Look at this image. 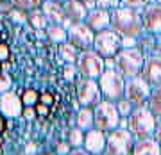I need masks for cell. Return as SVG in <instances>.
Wrapping results in <instances>:
<instances>
[{
    "mask_svg": "<svg viewBox=\"0 0 161 155\" xmlns=\"http://www.w3.org/2000/svg\"><path fill=\"white\" fill-rule=\"evenodd\" d=\"M111 30H115L122 39H136L143 34L142 18L138 9L131 7H116L111 11Z\"/></svg>",
    "mask_w": 161,
    "mask_h": 155,
    "instance_id": "cell-1",
    "label": "cell"
},
{
    "mask_svg": "<svg viewBox=\"0 0 161 155\" xmlns=\"http://www.w3.org/2000/svg\"><path fill=\"white\" fill-rule=\"evenodd\" d=\"M125 128L132 134L134 139H145V137H152L156 130V118L147 107H134L131 111V114L127 116L125 120Z\"/></svg>",
    "mask_w": 161,
    "mask_h": 155,
    "instance_id": "cell-2",
    "label": "cell"
},
{
    "mask_svg": "<svg viewBox=\"0 0 161 155\" xmlns=\"http://www.w3.org/2000/svg\"><path fill=\"white\" fill-rule=\"evenodd\" d=\"M145 63V55L136 48V46H125L120 48L118 54L113 57V68L124 77V79H132L142 73Z\"/></svg>",
    "mask_w": 161,
    "mask_h": 155,
    "instance_id": "cell-3",
    "label": "cell"
},
{
    "mask_svg": "<svg viewBox=\"0 0 161 155\" xmlns=\"http://www.w3.org/2000/svg\"><path fill=\"white\" fill-rule=\"evenodd\" d=\"M98 89L102 95V100H109V102H116L124 98L125 93V79L122 77L115 68H106L97 79Z\"/></svg>",
    "mask_w": 161,
    "mask_h": 155,
    "instance_id": "cell-4",
    "label": "cell"
},
{
    "mask_svg": "<svg viewBox=\"0 0 161 155\" xmlns=\"http://www.w3.org/2000/svg\"><path fill=\"white\" fill-rule=\"evenodd\" d=\"M93 121H95V128L102 130V132H111L118 127H122V116L118 114L116 103L109 100H102V102L93 107Z\"/></svg>",
    "mask_w": 161,
    "mask_h": 155,
    "instance_id": "cell-5",
    "label": "cell"
},
{
    "mask_svg": "<svg viewBox=\"0 0 161 155\" xmlns=\"http://www.w3.org/2000/svg\"><path fill=\"white\" fill-rule=\"evenodd\" d=\"M134 141L136 139L132 137V134L125 127H118L115 130L108 132L104 155H131Z\"/></svg>",
    "mask_w": 161,
    "mask_h": 155,
    "instance_id": "cell-6",
    "label": "cell"
},
{
    "mask_svg": "<svg viewBox=\"0 0 161 155\" xmlns=\"http://www.w3.org/2000/svg\"><path fill=\"white\" fill-rule=\"evenodd\" d=\"M75 70H77V73L80 77L97 80L100 73L106 70V61L95 50H84V52H79V55H77Z\"/></svg>",
    "mask_w": 161,
    "mask_h": 155,
    "instance_id": "cell-7",
    "label": "cell"
},
{
    "mask_svg": "<svg viewBox=\"0 0 161 155\" xmlns=\"http://www.w3.org/2000/svg\"><path fill=\"white\" fill-rule=\"evenodd\" d=\"M122 48V38L116 34L115 30L106 29L102 32H97L95 34V39H93V48L104 59V61H109L118 54V50Z\"/></svg>",
    "mask_w": 161,
    "mask_h": 155,
    "instance_id": "cell-8",
    "label": "cell"
},
{
    "mask_svg": "<svg viewBox=\"0 0 161 155\" xmlns=\"http://www.w3.org/2000/svg\"><path fill=\"white\" fill-rule=\"evenodd\" d=\"M75 98L79 102L80 107H90L93 109L95 105L102 102V95L98 89V84L95 79H84L79 77V80L75 84Z\"/></svg>",
    "mask_w": 161,
    "mask_h": 155,
    "instance_id": "cell-9",
    "label": "cell"
},
{
    "mask_svg": "<svg viewBox=\"0 0 161 155\" xmlns=\"http://www.w3.org/2000/svg\"><path fill=\"white\" fill-rule=\"evenodd\" d=\"M150 89L152 87L142 79V77H132V79H125V93L124 98L129 100L132 107H147L150 96Z\"/></svg>",
    "mask_w": 161,
    "mask_h": 155,
    "instance_id": "cell-10",
    "label": "cell"
},
{
    "mask_svg": "<svg viewBox=\"0 0 161 155\" xmlns=\"http://www.w3.org/2000/svg\"><path fill=\"white\" fill-rule=\"evenodd\" d=\"M68 43L77 48L79 52L92 50L93 48V39H95V32L92 29H88V25L84 22L82 23H74L68 29Z\"/></svg>",
    "mask_w": 161,
    "mask_h": 155,
    "instance_id": "cell-11",
    "label": "cell"
},
{
    "mask_svg": "<svg viewBox=\"0 0 161 155\" xmlns=\"http://www.w3.org/2000/svg\"><path fill=\"white\" fill-rule=\"evenodd\" d=\"M142 27L143 32H149L152 36L161 34V6L156 2H149L143 9H140Z\"/></svg>",
    "mask_w": 161,
    "mask_h": 155,
    "instance_id": "cell-12",
    "label": "cell"
},
{
    "mask_svg": "<svg viewBox=\"0 0 161 155\" xmlns=\"http://www.w3.org/2000/svg\"><path fill=\"white\" fill-rule=\"evenodd\" d=\"M140 77L143 79L150 87H158L161 86V57L159 55H147L143 63V68H142V73Z\"/></svg>",
    "mask_w": 161,
    "mask_h": 155,
    "instance_id": "cell-13",
    "label": "cell"
},
{
    "mask_svg": "<svg viewBox=\"0 0 161 155\" xmlns=\"http://www.w3.org/2000/svg\"><path fill=\"white\" fill-rule=\"evenodd\" d=\"M0 112H2V116H4L6 120L22 116V112H23L22 98L13 91L2 93V95H0Z\"/></svg>",
    "mask_w": 161,
    "mask_h": 155,
    "instance_id": "cell-14",
    "label": "cell"
},
{
    "mask_svg": "<svg viewBox=\"0 0 161 155\" xmlns=\"http://www.w3.org/2000/svg\"><path fill=\"white\" fill-rule=\"evenodd\" d=\"M106 137L108 134L98 130V128H90L84 132V143L82 148L86 150L90 155H104L106 150Z\"/></svg>",
    "mask_w": 161,
    "mask_h": 155,
    "instance_id": "cell-15",
    "label": "cell"
},
{
    "mask_svg": "<svg viewBox=\"0 0 161 155\" xmlns=\"http://www.w3.org/2000/svg\"><path fill=\"white\" fill-rule=\"evenodd\" d=\"M84 23L88 25V29H92L95 34L102 32L106 29H111V13L104 11V9H88V14L84 18Z\"/></svg>",
    "mask_w": 161,
    "mask_h": 155,
    "instance_id": "cell-16",
    "label": "cell"
},
{
    "mask_svg": "<svg viewBox=\"0 0 161 155\" xmlns=\"http://www.w3.org/2000/svg\"><path fill=\"white\" fill-rule=\"evenodd\" d=\"M63 9H64L66 22H68V27L74 25V23H82L88 14V7L84 4L77 2V0H66V2H63Z\"/></svg>",
    "mask_w": 161,
    "mask_h": 155,
    "instance_id": "cell-17",
    "label": "cell"
},
{
    "mask_svg": "<svg viewBox=\"0 0 161 155\" xmlns=\"http://www.w3.org/2000/svg\"><path fill=\"white\" fill-rule=\"evenodd\" d=\"M41 11L45 14L47 22L54 23V25H63L68 29V22H66V16H64V9L63 4H56V2H43L41 6Z\"/></svg>",
    "mask_w": 161,
    "mask_h": 155,
    "instance_id": "cell-18",
    "label": "cell"
},
{
    "mask_svg": "<svg viewBox=\"0 0 161 155\" xmlns=\"http://www.w3.org/2000/svg\"><path fill=\"white\" fill-rule=\"evenodd\" d=\"M131 155H161V146L154 137L136 139Z\"/></svg>",
    "mask_w": 161,
    "mask_h": 155,
    "instance_id": "cell-19",
    "label": "cell"
},
{
    "mask_svg": "<svg viewBox=\"0 0 161 155\" xmlns=\"http://www.w3.org/2000/svg\"><path fill=\"white\" fill-rule=\"evenodd\" d=\"M45 36L47 39L54 43V45H61V43H66L68 41V30L63 25H54V23H48L45 29Z\"/></svg>",
    "mask_w": 161,
    "mask_h": 155,
    "instance_id": "cell-20",
    "label": "cell"
},
{
    "mask_svg": "<svg viewBox=\"0 0 161 155\" xmlns=\"http://www.w3.org/2000/svg\"><path fill=\"white\" fill-rule=\"evenodd\" d=\"M75 127L80 130H90L95 128V121H93V109L90 107H79L77 114H75Z\"/></svg>",
    "mask_w": 161,
    "mask_h": 155,
    "instance_id": "cell-21",
    "label": "cell"
},
{
    "mask_svg": "<svg viewBox=\"0 0 161 155\" xmlns=\"http://www.w3.org/2000/svg\"><path fill=\"white\" fill-rule=\"evenodd\" d=\"M136 48L143 54L145 57L152 55L156 50V36L149 34V32H143L140 38H136Z\"/></svg>",
    "mask_w": 161,
    "mask_h": 155,
    "instance_id": "cell-22",
    "label": "cell"
},
{
    "mask_svg": "<svg viewBox=\"0 0 161 155\" xmlns=\"http://www.w3.org/2000/svg\"><path fill=\"white\" fill-rule=\"evenodd\" d=\"M147 109H149L158 120H161V86L150 89V96H149V102H147Z\"/></svg>",
    "mask_w": 161,
    "mask_h": 155,
    "instance_id": "cell-23",
    "label": "cell"
},
{
    "mask_svg": "<svg viewBox=\"0 0 161 155\" xmlns=\"http://www.w3.org/2000/svg\"><path fill=\"white\" fill-rule=\"evenodd\" d=\"M59 48V57L63 59L66 64H75V61H77V55H79V50L75 48L72 43H61V45H58Z\"/></svg>",
    "mask_w": 161,
    "mask_h": 155,
    "instance_id": "cell-24",
    "label": "cell"
},
{
    "mask_svg": "<svg viewBox=\"0 0 161 155\" xmlns=\"http://www.w3.org/2000/svg\"><path fill=\"white\" fill-rule=\"evenodd\" d=\"M11 2L13 9H18L22 13H31L36 9H41L43 6V0H9Z\"/></svg>",
    "mask_w": 161,
    "mask_h": 155,
    "instance_id": "cell-25",
    "label": "cell"
},
{
    "mask_svg": "<svg viewBox=\"0 0 161 155\" xmlns=\"http://www.w3.org/2000/svg\"><path fill=\"white\" fill-rule=\"evenodd\" d=\"M27 23L36 30L47 29V25H48V22H47V18H45V14H43L41 9H36V11L27 13Z\"/></svg>",
    "mask_w": 161,
    "mask_h": 155,
    "instance_id": "cell-26",
    "label": "cell"
},
{
    "mask_svg": "<svg viewBox=\"0 0 161 155\" xmlns=\"http://www.w3.org/2000/svg\"><path fill=\"white\" fill-rule=\"evenodd\" d=\"M66 143H68L72 148H82V143H84V130H80V128H77V127L70 128Z\"/></svg>",
    "mask_w": 161,
    "mask_h": 155,
    "instance_id": "cell-27",
    "label": "cell"
},
{
    "mask_svg": "<svg viewBox=\"0 0 161 155\" xmlns=\"http://www.w3.org/2000/svg\"><path fill=\"white\" fill-rule=\"evenodd\" d=\"M20 98H22L23 107H36L38 102H40V95L34 89H27V91L23 93V96H20Z\"/></svg>",
    "mask_w": 161,
    "mask_h": 155,
    "instance_id": "cell-28",
    "label": "cell"
},
{
    "mask_svg": "<svg viewBox=\"0 0 161 155\" xmlns=\"http://www.w3.org/2000/svg\"><path fill=\"white\" fill-rule=\"evenodd\" d=\"M93 4L97 9H104V11H115L116 7H120V0H93Z\"/></svg>",
    "mask_w": 161,
    "mask_h": 155,
    "instance_id": "cell-29",
    "label": "cell"
},
{
    "mask_svg": "<svg viewBox=\"0 0 161 155\" xmlns=\"http://www.w3.org/2000/svg\"><path fill=\"white\" fill-rule=\"evenodd\" d=\"M116 109H118V114L122 116V120H125L127 116L131 114V111L134 109L131 103H129V100H125V98H120V100H116Z\"/></svg>",
    "mask_w": 161,
    "mask_h": 155,
    "instance_id": "cell-30",
    "label": "cell"
},
{
    "mask_svg": "<svg viewBox=\"0 0 161 155\" xmlns=\"http://www.w3.org/2000/svg\"><path fill=\"white\" fill-rule=\"evenodd\" d=\"M149 2H152V0H120V6L124 7H131V9H143Z\"/></svg>",
    "mask_w": 161,
    "mask_h": 155,
    "instance_id": "cell-31",
    "label": "cell"
},
{
    "mask_svg": "<svg viewBox=\"0 0 161 155\" xmlns=\"http://www.w3.org/2000/svg\"><path fill=\"white\" fill-rule=\"evenodd\" d=\"M11 77L6 73V71H2L0 70V95L2 93H7V91H11Z\"/></svg>",
    "mask_w": 161,
    "mask_h": 155,
    "instance_id": "cell-32",
    "label": "cell"
},
{
    "mask_svg": "<svg viewBox=\"0 0 161 155\" xmlns=\"http://www.w3.org/2000/svg\"><path fill=\"white\" fill-rule=\"evenodd\" d=\"M70 150H72V146H70L66 141H63V143H59L58 146H56V155H68Z\"/></svg>",
    "mask_w": 161,
    "mask_h": 155,
    "instance_id": "cell-33",
    "label": "cell"
},
{
    "mask_svg": "<svg viewBox=\"0 0 161 155\" xmlns=\"http://www.w3.org/2000/svg\"><path fill=\"white\" fill-rule=\"evenodd\" d=\"M7 59H9V48L7 45L0 43V63H6Z\"/></svg>",
    "mask_w": 161,
    "mask_h": 155,
    "instance_id": "cell-34",
    "label": "cell"
},
{
    "mask_svg": "<svg viewBox=\"0 0 161 155\" xmlns=\"http://www.w3.org/2000/svg\"><path fill=\"white\" fill-rule=\"evenodd\" d=\"M22 116H25L27 120H32V118H36V109L34 107H23Z\"/></svg>",
    "mask_w": 161,
    "mask_h": 155,
    "instance_id": "cell-35",
    "label": "cell"
},
{
    "mask_svg": "<svg viewBox=\"0 0 161 155\" xmlns=\"http://www.w3.org/2000/svg\"><path fill=\"white\" fill-rule=\"evenodd\" d=\"M152 137H154L161 146V120H158V123H156V130H154V136H152Z\"/></svg>",
    "mask_w": 161,
    "mask_h": 155,
    "instance_id": "cell-36",
    "label": "cell"
},
{
    "mask_svg": "<svg viewBox=\"0 0 161 155\" xmlns=\"http://www.w3.org/2000/svg\"><path fill=\"white\" fill-rule=\"evenodd\" d=\"M64 75H66V79H68V80H72V75H74V77H75V75H79V73H77V70H75V64H68V66H66V73H64Z\"/></svg>",
    "mask_w": 161,
    "mask_h": 155,
    "instance_id": "cell-37",
    "label": "cell"
},
{
    "mask_svg": "<svg viewBox=\"0 0 161 155\" xmlns=\"http://www.w3.org/2000/svg\"><path fill=\"white\" fill-rule=\"evenodd\" d=\"M38 103H43V105H52V96L50 95H47V93H43V95H40V102Z\"/></svg>",
    "mask_w": 161,
    "mask_h": 155,
    "instance_id": "cell-38",
    "label": "cell"
},
{
    "mask_svg": "<svg viewBox=\"0 0 161 155\" xmlns=\"http://www.w3.org/2000/svg\"><path fill=\"white\" fill-rule=\"evenodd\" d=\"M68 155H90V153H88L84 148H72Z\"/></svg>",
    "mask_w": 161,
    "mask_h": 155,
    "instance_id": "cell-39",
    "label": "cell"
},
{
    "mask_svg": "<svg viewBox=\"0 0 161 155\" xmlns=\"http://www.w3.org/2000/svg\"><path fill=\"white\" fill-rule=\"evenodd\" d=\"M154 54L161 57V34L156 36V50H154Z\"/></svg>",
    "mask_w": 161,
    "mask_h": 155,
    "instance_id": "cell-40",
    "label": "cell"
},
{
    "mask_svg": "<svg viewBox=\"0 0 161 155\" xmlns=\"http://www.w3.org/2000/svg\"><path fill=\"white\" fill-rule=\"evenodd\" d=\"M4 130H6V118L2 116V112H0V136L4 134Z\"/></svg>",
    "mask_w": 161,
    "mask_h": 155,
    "instance_id": "cell-41",
    "label": "cell"
},
{
    "mask_svg": "<svg viewBox=\"0 0 161 155\" xmlns=\"http://www.w3.org/2000/svg\"><path fill=\"white\" fill-rule=\"evenodd\" d=\"M77 2H80V4H84V6L88 7V9H93V7H95V4H93V0H77Z\"/></svg>",
    "mask_w": 161,
    "mask_h": 155,
    "instance_id": "cell-42",
    "label": "cell"
},
{
    "mask_svg": "<svg viewBox=\"0 0 161 155\" xmlns=\"http://www.w3.org/2000/svg\"><path fill=\"white\" fill-rule=\"evenodd\" d=\"M43 2H56V4H63V2H66V0H43Z\"/></svg>",
    "mask_w": 161,
    "mask_h": 155,
    "instance_id": "cell-43",
    "label": "cell"
},
{
    "mask_svg": "<svg viewBox=\"0 0 161 155\" xmlns=\"http://www.w3.org/2000/svg\"><path fill=\"white\" fill-rule=\"evenodd\" d=\"M152 2H156V4H159L161 6V0H152Z\"/></svg>",
    "mask_w": 161,
    "mask_h": 155,
    "instance_id": "cell-44",
    "label": "cell"
},
{
    "mask_svg": "<svg viewBox=\"0 0 161 155\" xmlns=\"http://www.w3.org/2000/svg\"><path fill=\"white\" fill-rule=\"evenodd\" d=\"M0 2H6V0H0Z\"/></svg>",
    "mask_w": 161,
    "mask_h": 155,
    "instance_id": "cell-45",
    "label": "cell"
},
{
    "mask_svg": "<svg viewBox=\"0 0 161 155\" xmlns=\"http://www.w3.org/2000/svg\"><path fill=\"white\" fill-rule=\"evenodd\" d=\"M0 68H2V66H0Z\"/></svg>",
    "mask_w": 161,
    "mask_h": 155,
    "instance_id": "cell-46",
    "label": "cell"
}]
</instances>
